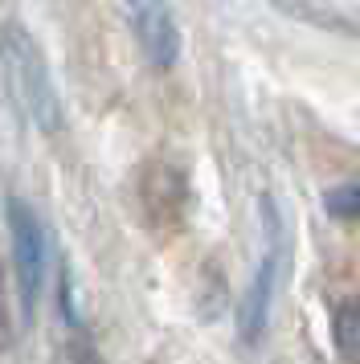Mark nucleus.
<instances>
[{
    "instance_id": "39448f33",
    "label": "nucleus",
    "mask_w": 360,
    "mask_h": 364,
    "mask_svg": "<svg viewBox=\"0 0 360 364\" xmlns=\"http://www.w3.org/2000/svg\"><path fill=\"white\" fill-rule=\"evenodd\" d=\"M332 340H336L340 356L360 360V295L340 303V311L332 315Z\"/></svg>"
},
{
    "instance_id": "423d86ee",
    "label": "nucleus",
    "mask_w": 360,
    "mask_h": 364,
    "mask_svg": "<svg viewBox=\"0 0 360 364\" xmlns=\"http://www.w3.org/2000/svg\"><path fill=\"white\" fill-rule=\"evenodd\" d=\"M327 213L332 217H360V184L332 188L327 193Z\"/></svg>"
},
{
    "instance_id": "20e7f679",
    "label": "nucleus",
    "mask_w": 360,
    "mask_h": 364,
    "mask_svg": "<svg viewBox=\"0 0 360 364\" xmlns=\"http://www.w3.org/2000/svg\"><path fill=\"white\" fill-rule=\"evenodd\" d=\"M127 17H131L135 41H139L147 62L156 70L176 66L180 29H176V21H172V13H168V4L164 0H127Z\"/></svg>"
},
{
    "instance_id": "f03ea898",
    "label": "nucleus",
    "mask_w": 360,
    "mask_h": 364,
    "mask_svg": "<svg viewBox=\"0 0 360 364\" xmlns=\"http://www.w3.org/2000/svg\"><path fill=\"white\" fill-rule=\"evenodd\" d=\"M282 266H287V230H282V217H278L275 200L262 197V262L254 270V279H250V291L242 299V315H238V331H242L245 344H254L266 331Z\"/></svg>"
},
{
    "instance_id": "7ed1b4c3",
    "label": "nucleus",
    "mask_w": 360,
    "mask_h": 364,
    "mask_svg": "<svg viewBox=\"0 0 360 364\" xmlns=\"http://www.w3.org/2000/svg\"><path fill=\"white\" fill-rule=\"evenodd\" d=\"M9 237H13V270L25 319H33L46 287V230L21 197H9Z\"/></svg>"
},
{
    "instance_id": "f257e3e1",
    "label": "nucleus",
    "mask_w": 360,
    "mask_h": 364,
    "mask_svg": "<svg viewBox=\"0 0 360 364\" xmlns=\"http://www.w3.org/2000/svg\"><path fill=\"white\" fill-rule=\"evenodd\" d=\"M0 70H4V82L9 95L21 107V115L33 119V127L41 135H58L62 132V102L49 78V66L33 33L21 21H4L0 25Z\"/></svg>"
}]
</instances>
